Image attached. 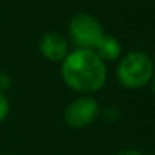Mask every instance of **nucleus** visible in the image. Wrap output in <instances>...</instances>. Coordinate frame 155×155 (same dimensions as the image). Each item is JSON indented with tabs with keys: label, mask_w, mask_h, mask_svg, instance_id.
Instances as JSON below:
<instances>
[{
	"label": "nucleus",
	"mask_w": 155,
	"mask_h": 155,
	"mask_svg": "<svg viewBox=\"0 0 155 155\" xmlns=\"http://www.w3.org/2000/svg\"><path fill=\"white\" fill-rule=\"evenodd\" d=\"M8 113H9V101L6 99V96L2 91H0V123L6 119Z\"/></svg>",
	"instance_id": "obj_7"
},
{
	"label": "nucleus",
	"mask_w": 155,
	"mask_h": 155,
	"mask_svg": "<svg viewBox=\"0 0 155 155\" xmlns=\"http://www.w3.org/2000/svg\"><path fill=\"white\" fill-rule=\"evenodd\" d=\"M94 52L102 61H114L120 55V43L110 35H104L94 47Z\"/></svg>",
	"instance_id": "obj_6"
},
{
	"label": "nucleus",
	"mask_w": 155,
	"mask_h": 155,
	"mask_svg": "<svg viewBox=\"0 0 155 155\" xmlns=\"http://www.w3.org/2000/svg\"><path fill=\"white\" fill-rule=\"evenodd\" d=\"M62 79L74 91L94 93L107 81L105 61L93 49H76L62 59Z\"/></svg>",
	"instance_id": "obj_1"
},
{
	"label": "nucleus",
	"mask_w": 155,
	"mask_h": 155,
	"mask_svg": "<svg viewBox=\"0 0 155 155\" xmlns=\"http://www.w3.org/2000/svg\"><path fill=\"white\" fill-rule=\"evenodd\" d=\"M11 85V79H9V76L6 73H0V91H5L6 88H9Z\"/></svg>",
	"instance_id": "obj_8"
},
{
	"label": "nucleus",
	"mask_w": 155,
	"mask_h": 155,
	"mask_svg": "<svg viewBox=\"0 0 155 155\" xmlns=\"http://www.w3.org/2000/svg\"><path fill=\"white\" fill-rule=\"evenodd\" d=\"M70 35L74 44L79 49H93L99 43V40L105 35L101 23L88 15V14H78L70 21Z\"/></svg>",
	"instance_id": "obj_3"
},
{
	"label": "nucleus",
	"mask_w": 155,
	"mask_h": 155,
	"mask_svg": "<svg viewBox=\"0 0 155 155\" xmlns=\"http://www.w3.org/2000/svg\"><path fill=\"white\" fill-rule=\"evenodd\" d=\"M120 155H141V153L137 152V150H125V152H122Z\"/></svg>",
	"instance_id": "obj_9"
},
{
	"label": "nucleus",
	"mask_w": 155,
	"mask_h": 155,
	"mask_svg": "<svg viewBox=\"0 0 155 155\" xmlns=\"http://www.w3.org/2000/svg\"><path fill=\"white\" fill-rule=\"evenodd\" d=\"M41 55L49 61H62L68 53V44L65 38L56 32L46 34L40 41Z\"/></svg>",
	"instance_id": "obj_5"
},
{
	"label": "nucleus",
	"mask_w": 155,
	"mask_h": 155,
	"mask_svg": "<svg viewBox=\"0 0 155 155\" xmlns=\"http://www.w3.org/2000/svg\"><path fill=\"white\" fill-rule=\"evenodd\" d=\"M99 114V104L94 97L82 96L74 99L64 111V120L70 128H85L96 120Z\"/></svg>",
	"instance_id": "obj_4"
},
{
	"label": "nucleus",
	"mask_w": 155,
	"mask_h": 155,
	"mask_svg": "<svg viewBox=\"0 0 155 155\" xmlns=\"http://www.w3.org/2000/svg\"><path fill=\"white\" fill-rule=\"evenodd\" d=\"M153 74V64L149 55L143 52H131L122 58L117 67L119 81L128 88L144 87Z\"/></svg>",
	"instance_id": "obj_2"
}]
</instances>
